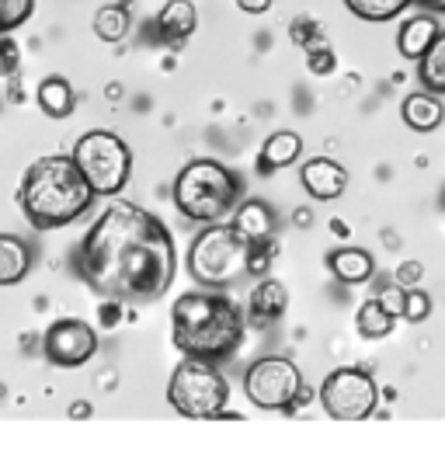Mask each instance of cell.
I'll return each instance as SVG.
<instances>
[{"label":"cell","instance_id":"cell-12","mask_svg":"<svg viewBox=\"0 0 445 466\" xmlns=\"http://www.w3.org/2000/svg\"><path fill=\"white\" fill-rule=\"evenodd\" d=\"M230 227L248 244L254 248H261V244H275L271 237H275V213H271V206H265L261 198H248V202H240L237 206V213H233Z\"/></svg>","mask_w":445,"mask_h":466},{"label":"cell","instance_id":"cell-9","mask_svg":"<svg viewBox=\"0 0 445 466\" xmlns=\"http://www.w3.org/2000/svg\"><path fill=\"white\" fill-rule=\"evenodd\" d=\"M320 408L334 421H366L379 408V383L372 380V372L355 366L334 370L320 383Z\"/></svg>","mask_w":445,"mask_h":466},{"label":"cell","instance_id":"cell-1","mask_svg":"<svg viewBox=\"0 0 445 466\" xmlns=\"http://www.w3.org/2000/svg\"><path fill=\"white\" fill-rule=\"evenodd\" d=\"M177 254L164 219L112 198L77 248L80 279L112 303H154L175 282Z\"/></svg>","mask_w":445,"mask_h":466},{"label":"cell","instance_id":"cell-13","mask_svg":"<svg viewBox=\"0 0 445 466\" xmlns=\"http://www.w3.org/2000/svg\"><path fill=\"white\" fill-rule=\"evenodd\" d=\"M439 32H442L439 18L431 11H418V15L404 18V25L397 28V53L410 63H418L428 53V46L439 39Z\"/></svg>","mask_w":445,"mask_h":466},{"label":"cell","instance_id":"cell-31","mask_svg":"<svg viewBox=\"0 0 445 466\" xmlns=\"http://www.w3.org/2000/svg\"><path fill=\"white\" fill-rule=\"evenodd\" d=\"M15 63H18V49H15V42L0 39V74L15 70Z\"/></svg>","mask_w":445,"mask_h":466},{"label":"cell","instance_id":"cell-33","mask_svg":"<svg viewBox=\"0 0 445 466\" xmlns=\"http://www.w3.org/2000/svg\"><path fill=\"white\" fill-rule=\"evenodd\" d=\"M414 4H421L431 15H445V0H414Z\"/></svg>","mask_w":445,"mask_h":466},{"label":"cell","instance_id":"cell-11","mask_svg":"<svg viewBox=\"0 0 445 466\" xmlns=\"http://www.w3.org/2000/svg\"><path fill=\"white\" fill-rule=\"evenodd\" d=\"M299 185L317 202H334V198H341L345 188H349V171L338 160H330V157H310L299 167Z\"/></svg>","mask_w":445,"mask_h":466},{"label":"cell","instance_id":"cell-28","mask_svg":"<svg viewBox=\"0 0 445 466\" xmlns=\"http://www.w3.org/2000/svg\"><path fill=\"white\" fill-rule=\"evenodd\" d=\"M307 66H310V74H317V77H328V74H334V66H338V56H334V49H330L328 42H320V46L307 49Z\"/></svg>","mask_w":445,"mask_h":466},{"label":"cell","instance_id":"cell-14","mask_svg":"<svg viewBox=\"0 0 445 466\" xmlns=\"http://www.w3.org/2000/svg\"><path fill=\"white\" fill-rule=\"evenodd\" d=\"M400 118H404L407 129L414 133H435L445 122V101L442 95H431V91H414V95L404 97L400 105Z\"/></svg>","mask_w":445,"mask_h":466},{"label":"cell","instance_id":"cell-21","mask_svg":"<svg viewBox=\"0 0 445 466\" xmlns=\"http://www.w3.org/2000/svg\"><path fill=\"white\" fill-rule=\"evenodd\" d=\"M355 328H359V334L369 338V341H379V338L393 334L397 317H393L379 299H366V303L359 307V313H355Z\"/></svg>","mask_w":445,"mask_h":466},{"label":"cell","instance_id":"cell-3","mask_svg":"<svg viewBox=\"0 0 445 466\" xmlns=\"http://www.w3.org/2000/svg\"><path fill=\"white\" fill-rule=\"evenodd\" d=\"M91 202H95V192H91L87 177L80 175L74 157H39L21 175L18 206L25 219L32 223V230H63V227H70L74 219L87 213Z\"/></svg>","mask_w":445,"mask_h":466},{"label":"cell","instance_id":"cell-26","mask_svg":"<svg viewBox=\"0 0 445 466\" xmlns=\"http://www.w3.org/2000/svg\"><path fill=\"white\" fill-rule=\"evenodd\" d=\"M289 35H292V42L303 49V53H307V49H313V46H320V42H328V39H324V28H320V25H317L310 15H299V18H292Z\"/></svg>","mask_w":445,"mask_h":466},{"label":"cell","instance_id":"cell-5","mask_svg":"<svg viewBox=\"0 0 445 466\" xmlns=\"http://www.w3.org/2000/svg\"><path fill=\"white\" fill-rule=\"evenodd\" d=\"M254 244L230 223H209L188 248V275L206 289H230L251 272Z\"/></svg>","mask_w":445,"mask_h":466},{"label":"cell","instance_id":"cell-25","mask_svg":"<svg viewBox=\"0 0 445 466\" xmlns=\"http://www.w3.org/2000/svg\"><path fill=\"white\" fill-rule=\"evenodd\" d=\"M35 15V0H0V35H11Z\"/></svg>","mask_w":445,"mask_h":466},{"label":"cell","instance_id":"cell-4","mask_svg":"<svg viewBox=\"0 0 445 466\" xmlns=\"http://www.w3.org/2000/svg\"><path fill=\"white\" fill-rule=\"evenodd\" d=\"M240 195V181L230 167H223L219 160L198 157L192 164L181 167V175L175 177V198L177 213L195 223H219L227 213H233Z\"/></svg>","mask_w":445,"mask_h":466},{"label":"cell","instance_id":"cell-32","mask_svg":"<svg viewBox=\"0 0 445 466\" xmlns=\"http://www.w3.org/2000/svg\"><path fill=\"white\" fill-rule=\"evenodd\" d=\"M275 0H237V7L244 11V15H265Z\"/></svg>","mask_w":445,"mask_h":466},{"label":"cell","instance_id":"cell-27","mask_svg":"<svg viewBox=\"0 0 445 466\" xmlns=\"http://www.w3.org/2000/svg\"><path fill=\"white\" fill-rule=\"evenodd\" d=\"M431 317V296H428L425 289H418V286H410L407 289V299H404V317L400 320H407V324H421V320H428Z\"/></svg>","mask_w":445,"mask_h":466},{"label":"cell","instance_id":"cell-30","mask_svg":"<svg viewBox=\"0 0 445 466\" xmlns=\"http://www.w3.org/2000/svg\"><path fill=\"white\" fill-rule=\"evenodd\" d=\"M421 279H425V265H421V261H404V265L397 268V286H404V289L418 286Z\"/></svg>","mask_w":445,"mask_h":466},{"label":"cell","instance_id":"cell-2","mask_svg":"<svg viewBox=\"0 0 445 466\" xmlns=\"http://www.w3.org/2000/svg\"><path fill=\"white\" fill-rule=\"evenodd\" d=\"M248 334V317L237 307V299L223 296V289L185 292L171 307V341L177 351L223 362L240 349Z\"/></svg>","mask_w":445,"mask_h":466},{"label":"cell","instance_id":"cell-34","mask_svg":"<svg viewBox=\"0 0 445 466\" xmlns=\"http://www.w3.org/2000/svg\"><path fill=\"white\" fill-rule=\"evenodd\" d=\"M70 418H91V404H87V400H77L74 410H70Z\"/></svg>","mask_w":445,"mask_h":466},{"label":"cell","instance_id":"cell-17","mask_svg":"<svg viewBox=\"0 0 445 466\" xmlns=\"http://www.w3.org/2000/svg\"><path fill=\"white\" fill-rule=\"evenodd\" d=\"M328 265L330 272H334V279L345 282V286H362L376 272L372 254L362 251V248H338V251L328 254Z\"/></svg>","mask_w":445,"mask_h":466},{"label":"cell","instance_id":"cell-15","mask_svg":"<svg viewBox=\"0 0 445 466\" xmlns=\"http://www.w3.org/2000/svg\"><path fill=\"white\" fill-rule=\"evenodd\" d=\"M286 310H289V289L282 282L265 279L254 286L251 303H248V317H251L254 328H271Z\"/></svg>","mask_w":445,"mask_h":466},{"label":"cell","instance_id":"cell-19","mask_svg":"<svg viewBox=\"0 0 445 466\" xmlns=\"http://www.w3.org/2000/svg\"><path fill=\"white\" fill-rule=\"evenodd\" d=\"M32 272V248L18 233H0V286H18Z\"/></svg>","mask_w":445,"mask_h":466},{"label":"cell","instance_id":"cell-16","mask_svg":"<svg viewBox=\"0 0 445 466\" xmlns=\"http://www.w3.org/2000/svg\"><path fill=\"white\" fill-rule=\"evenodd\" d=\"M198 28V11H195L192 0H167L157 15V32L164 42H185L195 35Z\"/></svg>","mask_w":445,"mask_h":466},{"label":"cell","instance_id":"cell-24","mask_svg":"<svg viewBox=\"0 0 445 466\" xmlns=\"http://www.w3.org/2000/svg\"><path fill=\"white\" fill-rule=\"evenodd\" d=\"M129 32V11L122 4H105L95 15V35L101 42H122Z\"/></svg>","mask_w":445,"mask_h":466},{"label":"cell","instance_id":"cell-23","mask_svg":"<svg viewBox=\"0 0 445 466\" xmlns=\"http://www.w3.org/2000/svg\"><path fill=\"white\" fill-rule=\"evenodd\" d=\"M351 15L359 21H369V25H383V21L400 18L414 0H341Z\"/></svg>","mask_w":445,"mask_h":466},{"label":"cell","instance_id":"cell-7","mask_svg":"<svg viewBox=\"0 0 445 466\" xmlns=\"http://www.w3.org/2000/svg\"><path fill=\"white\" fill-rule=\"evenodd\" d=\"M70 157L77 160L80 175L87 177V185H91L95 195H108L112 198V195H118L126 188V181L133 175V154H129V147L116 133H108V129L84 133Z\"/></svg>","mask_w":445,"mask_h":466},{"label":"cell","instance_id":"cell-18","mask_svg":"<svg viewBox=\"0 0 445 466\" xmlns=\"http://www.w3.org/2000/svg\"><path fill=\"white\" fill-rule=\"evenodd\" d=\"M299 157H303V137L292 133V129H278V133H271V137L265 139V147H261V175L292 167Z\"/></svg>","mask_w":445,"mask_h":466},{"label":"cell","instance_id":"cell-36","mask_svg":"<svg viewBox=\"0 0 445 466\" xmlns=\"http://www.w3.org/2000/svg\"><path fill=\"white\" fill-rule=\"evenodd\" d=\"M442 216H445V195H442Z\"/></svg>","mask_w":445,"mask_h":466},{"label":"cell","instance_id":"cell-20","mask_svg":"<svg viewBox=\"0 0 445 466\" xmlns=\"http://www.w3.org/2000/svg\"><path fill=\"white\" fill-rule=\"evenodd\" d=\"M35 101L39 108L49 118H70L74 108H77V97H74V87L66 77H46L35 91Z\"/></svg>","mask_w":445,"mask_h":466},{"label":"cell","instance_id":"cell-6","mask_svg":"<svg viewBox=\"0 0 445 466\" xmlns=\"http://www.w3.org/2000/svg\"><path fill=\"white\" fill-rule=\"evenodd\" d=\"M230 400V383L219 376L213 362L185 355V362L171 372L167 404L192 421H216Z\"/></svg>","mask_w":445,"mask_h":466},{"label":"cell","instance_id":"cell-35","mask_svg":"<svg viewBox=\"0 0 445 466\" xmlns=\"http://www.w3.org/2000/svg\"><path fill=\"white\" fill-rule=\"evenodd\" d=\"M330 230H334V233H341V237H349V227H345L341 219H334V223H330Z\"/></svg>","mask_w":445,"mask_h":466},{"label":"cell","instance_id":"cell-8","mask_svg":"<svg viewBox=\"0 0 445 466\" xmlns=\"http://www.w3.org/2000/svg\"><path fill=\"white\" fill-rule=\"evenodd\" d=\"M244 393L261 410H296L310 400L303 372L286 355H268L251 362V370L244 372Z\"/></svg>","mask_w":445,"mask_h":466},{"label":"cell","instance_id":"cell-22","mask_svg":"<svg viewBox=\"0 0 445 466\" xmlns=\"http://www.w3.org/2000/svg\"><path fill=\"white\" fill-rule=\"evenodd\" d=\"M418 77L421 87L431 95H445V32H439V39L428 46V53L418 59Z\"/></svg>","mask_w":445,"mask_h":466},{"label":"cell","instance_id":"cell-29","mask_svg":"<svg viewBox=\"0 0 445 466\" xmlns=\"http://www.w3.org/2000/svg\"><path fill=\"white\" fill-rule=\"evenodd\" d=\"M376 299H379V303H383V307H387V310L393 313L397 320L404 317V299H407V289H404V286H397V282H393V286H387V289L379 292Z\"/></svg>","mask_w":445,"mask_h":466},{"label":"cell","instance_id":"cell-10","mask_svg":"<svg viewBox=\"0 0 445 466\" xmlns=\"http://www.w3.org/2000/svg\"><path fill=\"white\" fill-rule=\"evenodd\" d=\"M46 359L53 366H63V370H77L84 362H91L97 351V334L87 320L80 317H63L53 328L46 330Z\"/></svg>","mask_w":445,"mask_h":466}]
</instances>
